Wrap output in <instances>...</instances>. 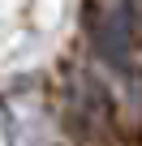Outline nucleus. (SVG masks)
Listing matches in <instances>:
<instances>
[{
  "instance_id": "obj_1",
  "label": "nucleus",
  "mask_w": 142,
  "mask_h": 146,
  "mask_svg": "<svg viewBox=\"0 0 142 146\" xmlns=\"http://www.w3.org/2000/svg\"><path fill=\"white\" fill-rule=\"evenodd\" d=\"M60 120L78 142H99V133L112 129V90L91 78V73L73 69L65 78V95H60Z\"/></svg>"
},
{
  "instance_id": "obj_2",
  "label": "nucleus",
  "mask_w": 142,
  "mask_h": 146,
  "mask_svg": "<svg viewBox=\"0 0 142 146\" xmlns=\"http://www.w3.org/2000/svg\"><path fill=\"white\" fill-rule=\"evenodd\" d=\"M0 146H9V129L5 125H0Z\"/></svg>"
}]
</instances>
